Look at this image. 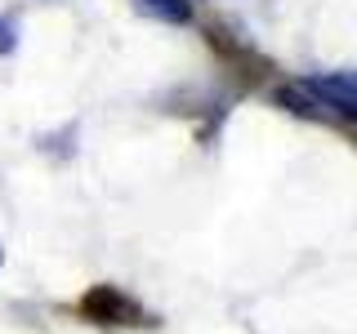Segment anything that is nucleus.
I'll use <instances>...</instances> for the list:
<instances>
[{
    "mask_svg": "<svg viewBox=\"0 0 357 334\" xmlns=\"http://www.w3.org/2000/svg\"><path fill=\"white\" fill-rule=\"evenodd\" d=\"M81 312L89 321H98V326H130V321L139 317V303L116 285H94V289H85Z\"/></svg>",
    "mask_w": 357,
    "mask_h": 334,
    "instance_id": "f03ea898",
    "label": "nucleus"
},
{
    "mask_svg": "<svg viewBox=\"0 0 357 334\" xmlns=\"http://www.w3.org/2000/svg\"><path fill=\"white\" fill-rule=\"evenodd\" d=\"M299 85L317 98L331 120H349V125H357V76L321 72V76H308V81H299Z\"/></svg>",
    "mask_w": 357,
    "mask_h": 334,
    "instance_id": "f257e3e1",
    "label": "nucleus"
},
{
    "mask_svg": "<svg viewBox=\"0 0 357 334\" xmlns=\"http://www.w3.org/2000/svg\"><path fill=\"white\" fill-rule=\"evenodd\" d=\"M14 45H18V27H14V18H0V54H14Z\"/></svg>",
    "mask_w": 357,
    "mask_h": 334,
    "instance_id": "20e7f679",
    "label": "nucleus"
},
{
    "mask_svg": "<svg viewBox=\"0 0 357 334\" xmlns=\"http://www.w3.org/2000/svg\"><path fill=\"white\" fill-rule=\"evenodd\" d=\"M134 5H139V14L156 22H174V27L192 22V0H134Z\"/></svg>",
    "mask_w": 357,
    "mask_h": 334,
    "instance_id": "7ed1b4c3",
    "label": "nucleus"
}]
</instances>
